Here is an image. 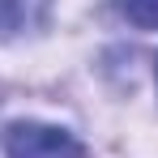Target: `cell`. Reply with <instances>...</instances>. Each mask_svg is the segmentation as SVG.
I'll return each mask as SVG.
<instances>
[{
    "instance_id": "6da1fadb",
    "label": "cell",
    "mask_w": 158,
    "mask_h": 158,
    "mask_svg": "<svg viewBox=\"0 0 158 158\" xmlns=\"http://www.w3.org/2000/svg\"><path fill=\"white\" fill-rule=\"evenodd\" d=\"M4 154L9 158H85L73 132L52 128V124H13L4 132Z\"/></svg>"
},
{
    "instance_id": "7a4b0ae2",
    "label": "cell",
    "mask_w": 158,
    "mask_h": 158,
    "mask_svg": "<svg viewBox=\"0 0 158 158\" xmlns=\"http://www.w3.org/2000/svg\"><path fill=\"white\" fill-rule=\"evenodd\" d=\"M52 0H0V39H17L30 34L47 22Z\"/></svg>"
},
{
    "instance_id": "3957f363",
    "label": "cell",
    "mask_w": 158,
    "mask_h": 158,
    "mask_svg": "<svg viewBox=\"0 0 158 158\" xmlns=\"http://www.w3.org/2000/svg\"><path fill=\"white\" fill-rule=\"evenodd\" d=\"M124 13H128L132 26L158 30V0H124Z\"/></svg>"
}]
</instances>
